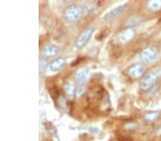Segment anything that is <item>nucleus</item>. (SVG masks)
<instances>
[{
  "mask_svg": "<svg viewBox=\"0 0 161 141\" xmlns=\"http://www.w3.org/2000/svg\"><path fill=\"white\" fill-rule=\"evenodd\" d=\"M161 78V68H158L147 73L142 77L140 83L141 88L147 91L150 88L155 85L158 79Z\"/></svg>",
  "mask_w": 161,
  "mask_h": 141,
  "instance_id": "2",
  "label": "nucleus"
},
{
  "mask_svg": "<svg viewBox=\"0 0 161 141\" xmlns=\"http://www.w3.org/2000/svg\"><path fill=\"white\" fill-rule=\"evenodd\" d=\"M58 48L53 44L45 45L42 50V54L45 58H53L58 54Z\"/></svg>",
  "mask_w": 161,
  "mask_h": 141,
  "instance_id": "7",
  "label": "nucleus"
},
{
  "mask_svg": "<svg viewBox=\"0 0 161 141\" xmlns=\"http://www.w3.org/2000/svg\"><path fill=\"white\" fill-rule=\"evenodd\" d=\"M85 91V88L84 86H80V87H79L78 88H77V91H76V95L78 97H80V96H81L84 93V92Z\"/></svg>",
  "mask_w": 161,
  "mask_h": 141,
  "instance_id": "18",
  "label": "nucleus"
},
{
  "mask_svg": "<svg viewBox=\"0 0 161 141\" xmlns=\"http://www.w3.org/2000/svg\"><path fill=\"white\" fill-rule=\"evenodd\" d=\"M160 113L158 111H149L143 115V119L145 122L153 123L158 119Z\"/></svg>",
  "mask_w": 161,
  "mask_h": 141,
  "instance_id": "11",
  "label": "nucleus"
},
{
  "mask_svg": "<svg viewBox=\"0 0 161 141\" xmlns=\"http://www.w3.org/2000/svg\"><path fill=\"white\" fill-rule=\"evenodd\" d=\"M159 52L157 48L154 47H148L142 50L140 53V57L143 63H151L158 57Z\"/></svg>",
  "mask_w": 161,
  "mask_h": 141,
  "instance_id": "3",
  "label": "nucleus"
},
{
  "mask_svg": "<svg viewBox=\"0 0 161 141\" xmlns=\"http://www.w3.org/2000/svg\"><path fill=\"white\" fill-rule=\"evenodd\" d=\"M84 12V9L80 5L73 4L67 7L63 12V18L68 24H73L76 22Z\"/></svg>",
  "mask_w": 161,
  "mask_h": 141,
  "instance_id": "1",
  "label": "nucleus"
},
{
  "mask_svg": "<svg viewBox=\"0 0 161 141\" xmlns=\"http://www.w3.org/2000/svg\"><path fill=\"white\" fill-rule=\"evenodd\" d=\"M57 100H58V106L63 111H67L69 109V106H68V102H67V100L64 98V97L59 96L58 98H57Z\"/></svg>",
  "mask_w": 161,
  "mask_h": 141,
  "instance_id": "14",
  "label": "nucleus"
},
{
  "mask_svg": "<svg viewBox=\"0 0 161 141\" xmlns=\"http://www.w3.org/2000/svg\"><path fill=\"white\" fill-rule=\"evenodd\" d=\"M141 21V17L135 16V17H132L130 18V19L127 21L126 22V26L129 28H131L132 27H135L139 24Z\"/></svg>",
  "mask_w": 161,
  "mask_h": 141,
  "instance_id": "15",
  "label": "nucleus"
},
{
  "mask_svg": "<svg viewBox=\"0 0 161 141\" xmlns=\"http://www.w3.org/2000/svg\"><path fill=\"white\" fill-rule=\"evenodd\" d=\"M157 133H158V134H159V135H161V128H160L158 130Z\"/></svg>",
  "mask_w": 161,
  "mask_h": 141,
  "instance_id": "20",
  "label": "nucleus"
},
{
  "mask_svg": "<svg viewBox=\"0 0 161 141\" xmlns=\"http://www.w3.org/2000/svg\"><path fill=\"white\" fill-rule=\"evenodd\" d=\"M135 37H136V31L132 28H128L117 34L116 40L118 43L123 44L130 42Z\"/></svg>",
  "mask_w": 161,
  "mask_h": 141,
  "instance_id": "5",
  "label": "nucleus"
},
{
  "mask_svg": "<svg viewBox=\"0 0 161 141\" xmlns=\"http://www.w3.org/2000/svg\"><path fill=\"white\" fill-rule=\"evenodd\" d=\"M145 73V67L141 64H135L128 70V73L132 78H138L143 75Z\"/></svg>",
  "mask_w": 161,
  "mask_h": 141,
  "instance_id": "8",
  "label": "nucleus"
},
{
  "mask_svg": "<svg viewBox=\"0 0 161 141\" xmlns=\"http://www.w3.org/2000/svg\"><path fill=\"white\" fill-rule=\"evenodd\" d=\"M94 32L95 28L93 27L87 28L84 31H82L80 33V34L77 37L76 41H75V46H76V47L79 48V49L84 47L90 41Z\"/></svg>",
  "mask_w": 161,
  "mask_h": 141,
  "instance_id": "4",
  "label": "nucleus"
},
{
  "mask_svg": "<svg viewBox=\"0 0 161 141\" xmlns=\"http://www.w3.org/2000/svg\"><path fill=\"white\" fill-rule=\"evenodd\" d=\"M159 88H160L159 84L156 83L155 85L152 86L151 88H150L148 90H147L146 91V93L147 95H149V96H152V95H154L155 93H157Z\"/></svg>",
  "mask_w": 161,
  "mask_h": 141,
  "instance_id": "16",
  "label": "nucleus"
},
{
  "mask_svg": "<svg viewBox=\"0 0 161 141\" xmlns=\"http://www.w3.org/2000/svg\"><path fill=\"white\" fill-rule=\"evenodd\" d=\"M136 125L134 123H128L125 125V128L128 130H130V129L133 130L134 128H136Z\"/></svg>",
  "mask_w": 161,
  "mask_h": 141,
  "instance_id": "19",
  "label": "nucleus"
},
{
  "mask_svg": "<svg viewBox=\"0 0 161 141\" xmlns=\"http://www.w3.org/2000/svg\"><path fill=\"white\" fill-rule=\"evenodd\" d=\"M64 89L65 91L66 94L69 97H73L75 94H76V88L74 85L71 83H65L64 86Z\"/></svg>",
  "mask_w": 161,
  "mask_h": 141,
  "instance_id": "12",
  "label": "nucleus"
},
{
  "mask_svg": "<svg viewBox=\"0 0 161 141\" xmlns=\"http://www.w3.org/2000/svg\"><path fill=\"white\" fill-rule=\"evenodd\" d=\"M88 75H89V70L86 68H82L77 71L75 78L79 83L82 84L86 82Z\"/></svg>",
  "mask_w": 161,
  "mask_h": 141,
  "instance_id": "10",
  "label": "nucleus"
},
{
  "mask_svg": "<svg viewBox=\"0 0 161 141\" xmlns=\"http://www.w3.org/2000/svg\"><path fill=\"white\" fill-rule=\"evenodd\" d=\"M128 6V3H125L124 4L120 5V6L115 7L113 9H111L110 11L106 13V14L104 15L103 19L104 20H109L111 19H113L115 17L118 16L119 14H120L121 13H123L125 10L126 9L127 7Z\"/></svg>",
  "mask_w": 161,
  "mask_h": 141,
  "instance_id": "6",
  "label": "nucleus"
},
{
  "mask_svg": "<svg viewBox=\"0 0 161 141\" xmlns=\"http://www.w3.org/2000/svg\"><path fill=\"white\" fill-rule=\"evenodd\" d=\"M47 68V62L43 59H40L39 61V71L40 73H43L45 72Z\"/></svg>",
  "mask_w": 161,
  "mask_h": 141,
  "instance_id": "17",
  "label": "nucleus"
},
{
  "mask_svg": "<svg viewBox=\"0 0 161 141\" xmlns=\"http://www.w3.org/2000/svg\"><path fill=\"white\" fill-rule=\"evenodd\" d=\"M147 7L152 11H158L161 9V1L160 0H153V1H149L147 2Z\"/></svg>",
  "mask_w": 161,
  "mask_h": 141,
  "instance_id": "13",
  "label": "nucleus"
},
{
  "mask_svg": "<svg viewBox=\"0 0 161 141\" xmlns=\"http://www.w3.org/2000/svg\"><path fill=\"white\" fill-rule=\"evenodd\" d=\"M66 64V59L64 58H58L53 60L50 63V69L53 72H57L64 67Z\"/></svg>",
  "mask_w": 161,
  "mask_h": 141,
  "instance_id": "9",
  "label": "nucleus"
}]
</instances>
